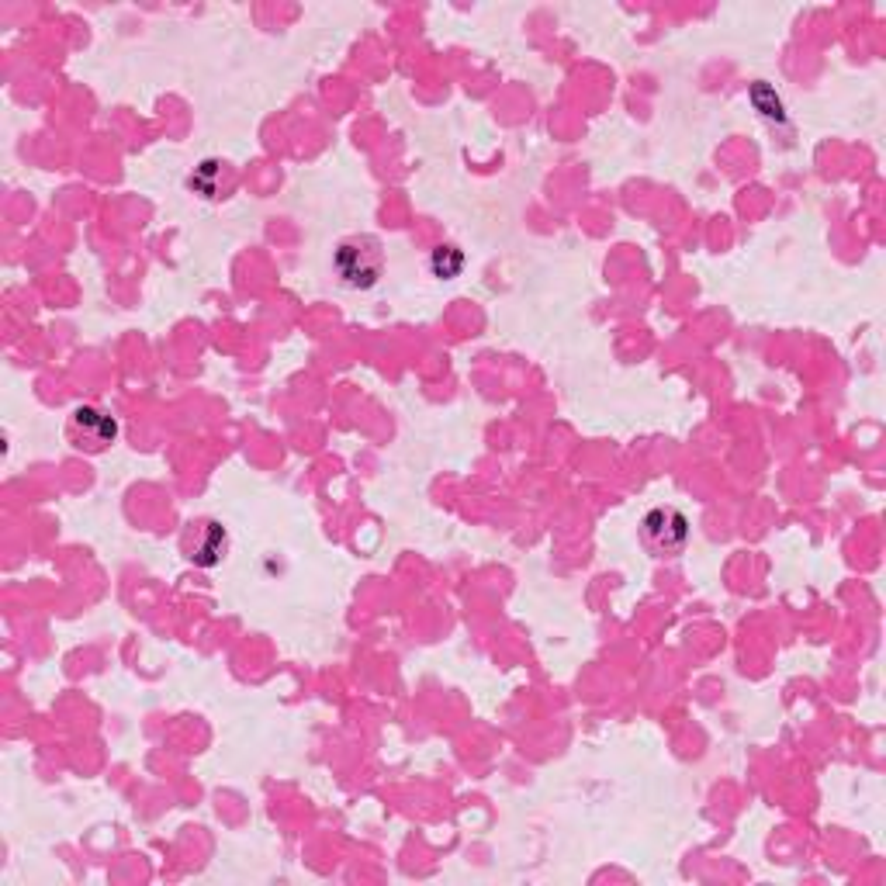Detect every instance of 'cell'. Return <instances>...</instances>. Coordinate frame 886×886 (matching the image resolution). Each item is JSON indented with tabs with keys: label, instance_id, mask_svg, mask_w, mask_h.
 Returning <instances> with one entry per match:
<instances>
[{
	"label": "cell",
	"instance_id": "cell-1",
	"mask_svg": "<svg viewBox=\"0 0 886 886\" xmlns=\"http://www.w3.org/2000/svg\"><path fill=\"white\" fill-rule=\"evenodd\" d=\"M381 270H385V257L374 239H347L336 250V274L347 288H374L381 281Z\"/></svg>",
	"mask_w": 886,
	"mask_h": 886
},
{
	"label": "cell",
	"instance_id": "cell-2",
	"mask_svg": "<svg viewBox=\"0 0 886 886\" xmlns=\"http://www.w3.org/2000/svg\"><path fill=\"white\" fill-rule=\"evenodd\" d=\"M641 540L651 554H658V558H672V554L686 551V544H689L686 513H679V509H672V506L651 509V513L641 520Z\"/></svg>",
	"mask_w": 886,
	"mask_h": 886
},
{
	"label": "cell",
	"instance_id": "cell-3",
	"mask_svg": "<svg viewBox=\"0 0 886 886\" xmlns=\"http://www.w3.org/2000/svg\"><path fill=\"white\" fill-rule=\"evenodd\" d=\"M73 426H77V433L90 447H104V443L118 437V423L108 412H97V409H80L77 416H73Z\"/></svg>",
	"mask_w": 886,
	"mask_h": 886
},
{
	"label": "cell",
	"instance_id": "cell-4",
	"mask_svg": "<svg viewBox=\"0 0 886 886\" xmlns=\"http://www.w3.org/2000/svg\"><path fill=\"white\" fill-rule=\"evenodd\" d=\"M222 551H225V530L215 527V523H208V540L198 547V554H191V558L198 561V565L208 568V565H215V561L222 558Z\"/></svg>",
	"mask_w": 886,
	"mask_h": 886
},
{
	"label": "cell",
	"instance_id": "cell-5",
	"mask_svg": "<svg viewBox=\"0 0 886 886\" xmlns=\"http://www.w3.org/2000/svg\"><path fill=\"white\" fill-rule=\"evenodd\" d=\"M461 267H464V257L454 246H440V250L433 253V274L437 277H454Z\"/></svg>",
	"mask_w": 886,
	"mask_h": 886
}]
</instances>
